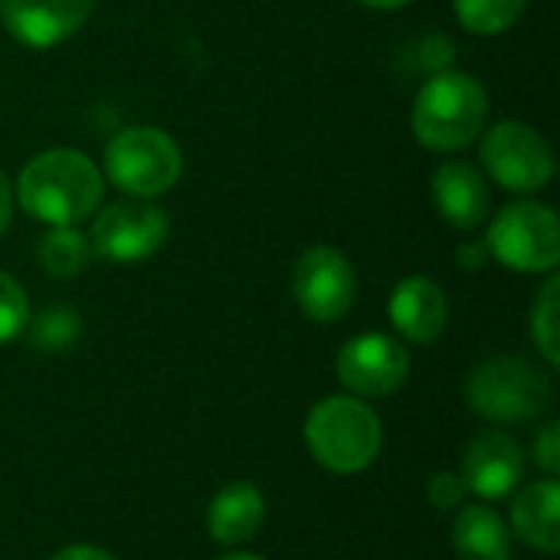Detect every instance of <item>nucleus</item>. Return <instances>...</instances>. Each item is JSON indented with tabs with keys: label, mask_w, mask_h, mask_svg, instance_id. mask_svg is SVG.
I'll use <instances>...</instances> for the list:
<instances>
[{
	"label": "nucleus",
	"mask_w": 560,
	"mask_h": 560,
	"mask_svg": "<svg viewBox=\"0 0 560 560\" xmlns=\"http://www.w3.org/2000/svg\"><path fill=\"white\" fill-rule=\"evenodd\" d=\"M361 7H371V10H400L413 0H358Z\"/></svg>",
	"instance_id": "cd10ccee"
},
{
	"label": "nucleus",
	"mask_w": 560,
	"mask_h": 560,
	"mask_svg": "<svg viewBox=\"0 0 560 560\" xmlns=\"http://www.w3.org/2000/svg\"><path fill=\"white\" fill-rule=\"evenodd\" d=\"M486 259H489V249H486V243H482V240L459 246V262H463L466 269H482V266H486Z\"/></svg>",
	"instance_id": "a878e982"
},
{
	"label": "nucleus",
	"mask_w": 560,
	"mask_h": 560,
	"mask_svg": "<svg viewBox=\"0 0 560 560\" xmlns=\"http://www.w3.org/2000/svg\"><path fill=\"white\" fill-rule=\"evenodd\" d=\"M266 522V499L249 482H230L220 489L207 512V528L217 545H246Z\"/></svg>",
	"instance_id": "dca6fc26"
},
{
	"label": "nucleus",
	"mask_w": 560,
	"mask_h": 560,
	"mask_svg": "<svg viewBox=\"0 0 560 560\" xmlns=\"http://www.w3.org/2000/svg\"><path fill=\"white\" fill-rule=\"evenodd\" d=\"M358 292L351 259L335 246H312L292 272V295L312 322H338L351 312Z\"/></svg>",
	"instance_id": "1a4fd4ad"
},
{
	"label": "nucleus",
	"mask_w": 560,
	"mask_h": 560,
	"mask_svg": "<svg viewBox=\"0 0 560 560\" xmlns=\"http://www.w3.org/2000/svg\"><path fill=\"white\" fill-rule=\"evenodd\" d=\"M486 249L512 272H555L560 262V220L548 203L518 200L495 213Z\"/></svg>",
	"instance_id": "423d86ee"
},
{
	"label": "nucleus",
	"mask_w": 560,
	"mask_h": 560,
	"mask_svg": "<svg viewBox=\"0 0 560 560\" xmlns=\"http://www.w3.org/2000/svg\"><path fill=\"white\" fill-rule=\"evenodd\" d=\"M220 560H266V558H259V555H226V558H220Z\"/></svg>",
	"instance_id": "c85d7f7f"
},
{
	"label": "nucleus",
	"mask_w": 560,
	"mask_h": 560,
	"mask_svg": "<svg viewBox=\"0 0 560 560\" xmlns=\"http://www.w3.org/2000/svg\"><path fill=\"white\" fill-rule=\"evenodd\" d=\"M39 266L52 276V279H72L85 269L89 262V240L85 233H79L75 226H52L39 246H36Z\"/></svg>",
	"instance_id": "a211bd4d"
},
{
	"label": "nucleus",
	"mask_w": 560,
	"mask_h": 560,
	"mask_svg": "<svg viewBox=\"0 0 560 560\" xmlns=\"http://www.w3.org/2000/svg\"><path fill=\"white\" fill-rule=\"evenodd\" d=\"M433 203L440 217L456 230H476L489 217L492 194L479 167L466 161H443L433 171Z\"/></svg>",
	"instance_id": "ddd939ff"
},
{
	"label": "nucleus",
	"mask_w": 560,
	"mask_h": 560,
	"mask_svg": "<svg viewBox=\"0 0 560 560\" xmlns=\"http://www.w3.org/2000/svg\"><path fill=\"white\" fill-rule=\"evenodd\" d=\"M489 92L486 85L463 72H433L413 102V135L430 151H459L486 131Z\"/></svg>",
	"instance_id": "f03ea898"
},
{
	"label": "nucleus",
	"mask_w": 560,
	"mask_h": 560,
	"mask_svg": "<svg viewBox=\"0 0 560 560\" xmlns=\"http://www.w3.org/2000/svg\"><path fill=\"white\" fill-rule=\"evenodd\" d=\"M184 171L177 141L151 125L118 131L105 148V177L128 197L151 200L167 194Z\"/></svg>",
	"instance_id": "39448f33"
},
{
	"label": "nucleus",
	"mask_w": 560,
	"mask_h": 560,
	"mask_svg": "<svg viewBox=\"0 0 560 560\" xmlns=\"http://www.w3.org/2000/svg\"><path fill=\"white\" fill-rule=\"evenodd\" d=\"M30 328V299L23 285L0 272V345H10Z\"/></svg>",
	"instance_id": "4be33fe9"
},
{
	"label": "nucleus",
	"mask_w": 560,
	"mask_h": 560,
	"mask_svg": "<svg viewBox=\"0 0 560 560\" xmlns=\"http://www.w3.org/2000/svg\"><path fill=\"white\" fill-rule=\"evenodd\" d=\"M466 400L492 423H525L551 407V381L532 361L499 354L469 374Z\"/></svg>",
	"instance_id": "20e7f679"
},
{
	"label": "nucleus",
	"mask_w": 560,
	"mask_h": 560,
	"mask_svg": "<svg viewBox=\"0 0 560 560\" xmlns=\"http://www.w3.org/2000/svg\"><path fill=\"white\" fill-rule=\"evenodd\" d=\"M535 463L555 479L560 472V423H548L535 440Z\"/></svg>",
	"instance_id": "b1692460"
},
{
	"label": "nucleus",
	"mask_w": 560,
	"mask_h": 560,
	"mask_svg": "<svg viewBox=\"0 0 560 560\" xmlns=\"http://www.w3.org/2000/svg\"><path fill=\"white\" fill-rule=\"evenodd\" d=\"M453 548L463 560H509L512 532L509 522L486 505H469L453 525Z\"/></svg>",
	"instance_id": "f3484780"
},
{
	"label": "nucleus",
	"mask_w": 560,
	"mask_h": 560,
	"mask_svg": "<svg viewBox=\"0 0 560 560\" xmlns=\"http://www.w3.org/2000/svg\"><path fill=\"white\" fill-rule=\"evenodd\" d=\"M512 532L528 548L555 555L560 548V486L558 479H541L525 486L512 502Z\"/></svg>",
	"instance_id": "2eb2a0df"
},
{
	"label": "nucleus",
	"mask_w": 560,
	"mask_h": 560,
	"mask_svg": "<svg viewBox=\"0 0 560 560\" xmlns=\"http://www.w3.org/2000/svg\"><path fill=\"white\" fill-rule=\"evenodd\" d=\"M459 479H463L466 492H472L479 499H489V502L509 499L525 479V453L502 430L479 433L463 453Z\"/></svg>",
	"instance_id": "9b49d317"
},
{
	"label": "nucleus",
	"mask_w": 560,
	"mask_h": 560,
	"mask_svg": "<svg viewBox=\"0 0 560 560\" xmlns=\"http://www.w3.org/2000/svg\"><path fill=\"white\" fill-rule=\"evenodd\" d=\"M10 220H13V187H10L7 174L0 171V236L10 230Z\"/></svg>",
	"instance_id": "bb28decb"
},
{
	"label": "nucleus",
	"mask_w": 560,
	"mask_h": 560,
	"mask_svg": "<svg viewBox=\"0 0 560 560\" xmlns=\"http://www.w3.org/2000/svg\"><path fill=\"white\" fill-rule=\"evenodd\" d=\"M105 194L102 171L75 148H49L36 154L16 180L20 207L49 226H75L89 220Z\"/></svg>",
	"instance_id": "f257e3e1"
},
{
	"label": "nucleus",
	"mask_w": 560,
	"mask_h": 560,
	"mask_svg": "<svg viewBox=\"0 0 560 560\" xmlns=\"http://www.w3.org/2000/svg\"><path fill=\"white\" fill-rule=\"evenodd\" d=\"M79 335H82V318L69 305H49V308H43L36 315L33 328H30L33 348L49 351V354L72 348L79 341Z\"/></svg>",
	"instance_id": "aec40b11"
},
{
	"label": "nucleus",
	"mask_w": 560,
	"mask_h": 560,
	"mask_svg": "<svg viewBox=\"0 0 560 560\" xmlns=\"http://www.w3.org/2000/svg\"><path fill=\"white\" fill-rule=\"evenodd\" d=\"M528 0H453L456 20L476 36H499L518 23Z\"/></svg>",
	"instance_id": "6ab92c4d"
},
{
	"label": "nucleus",
	"mask_w": 560,
	"mask_h": 560,
	"mask_svg": "<svg viewBox=\"0 0 560 560\" xmlns=\"http://www.w3.org/2000/svg\"><path fill=\"white\" fill-rule=\"evenodd\" d=\"M95 0H0V16L7 33L30 46L49 49L85 26Z\"/></svg>",
	"instance_id": "f8f14e48"
},
{
	"label": "nucleus",
	"mask_w": 560,
	"mask_h": 560,
	"mask_svg": "<svg viewBox=\"0 0 560 560\" xmlns=\"http://www.w3.org/2000/svg\"><path fill=\"white\" fill-rule=\"evenodd\" d=\"M49 560H115L108 551L102 548H92V545H72V548H62L56 551Z\"/></svg>",
	"instance_id": "393cba45"
},
{
	"label": "nucleus",
	"mask_w": 560,
	"mask_h": 560,
	"mask_svg": "<svg viewBox=\"0 0 560 560\" xmlns=\"http://www.w3.org/2000/svg\"><path fill=\"white\" fill-rule=\"evenodd\" d=\"M410 374L407 348L390 335H358L338 354V381L351 397H390Z\"/></svg>",
	"instance_id": "9d476101"
},
{
	"label": "nucleus",
	"mask_w": 560,
	"mask_h": 560,
	"mask_svg": "<svg viewBox=\"0 0 560 560\" xmlns=\"http://www.w3.org/2000/svg\"><path fill=\"white\" fill-rule=\"evenodd\" d=\"M427 495H430V502H433L440 512H450V509H456V505L463 502L466 486H463V479H459L456 472H440V476L430 479Z\"/></svg>",
	"instance_id": "5701e85b"
},
{
	"label": "nucleus",
	"mask_w": 560,
	"mask_h": 560,
	"mask_svg": "<svg viewBox=\"0 0 560 560\" xmlns=\"http://www.w3.org/2000/svg\"><path fill=\"white\" fill-rule=\"evenodd\" d=\"M450 318V302L443 289L427 276L404 279L390 295V322L413 345H433Z\"/></svg>",
	"instance_id": "4468645a"
},
{
	"label": "nucleus",
	"mask_w": 560,
	"mask_h": 560,
	"mask_svg": "<svg viewBox=\"0 0 560 560\" xmlns=\"http://www.w3.org/2000/svg\"><path fill=\"white\" fill-rule=\"evenodd\" d=\"M489 177L512 194H538L555 177L551 144L525 121H499L482 138Z\"/></svg>",
	"instance_id": "0eeeda50"
},
{
	"label": "nucleus",
	"mask_w": 560,
	"mask_h": 560,
	"mask_svg": "<svg viewBox=\"0 0 560 560\" xmlns=\"http://www.w3.org/2000/svg\"><path fill=\"white\" fill-rule=\"evenodd\" d=\"M305 443L322 469L335 476H354L377 459L384 427L361 397L338 394L312 407L305 420Z\"/></svg>",
	"instance_id": "7ed1b4c3"
},
{
	"label": "nucleus",
	"mask_w": 560,
	"mask_h": 560,
	"mask_svg": "<svg viewBox=\"0 0 560 560\" xmlns=\"http://www.w3.org/2000/svg\"><path fill=\"white\" fill-rule=\"evenodd\" d=\"M167 213L141 197L108 203L92 223V249L108 262H141L154 256L167 240Z\"/></svg>",
	"instance_id": "6e6552de"
},
{
	"label": "nucleus",
	"mask_w": 560,
	"mask_h": 560,
	"mask_svg": "<svg viewBox=\"0 0 560 560\" xmlns=\"http://www.w3.org/2000/svg\"><path fill=\"white\" fill-rule=\"evenodd\" d=\"M532 335H535V341H538V348H541V354H545V361L551 364V368H558L560 364V279L558 276H551L545 285H541V292H538V299H535V312H532Z\"/></svg>",
	"instance_id": "412c9836"
}]
</instances>
